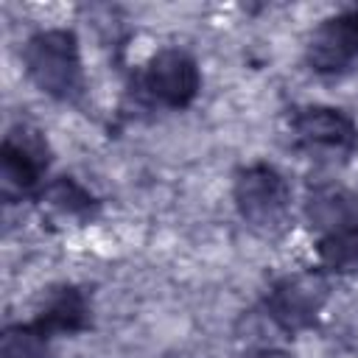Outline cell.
Segmentation results:
<instances>
[{"label":"cell","instance_id":"1","mask_svg":"<svg viewBox=\"0 0 358 358\" xmlns=\"http://www.w3.org/2000/svg\"><path fill=\"white\" fill-rule=\"evenodd\" d=\"M22 64L28 78L50 98H73L81 90V56L70 31L50 28L31 36Z\"/></svg>","mask_w":358,"mask_h":358},{"label":"cell","instance_id":"2","mask_svg":"<svg viewBox=\"0 0 358 358\" xmlns=\"http://www.w3.org/2000/svg\"><path fill=\"white\" fill-rule=\"evenodd\" d=\"M235 199L243 218L263 235L280 232L288 218V190L277 171L255 165L235 182Z\"/></svg>","mask_w":358,"mask_h":358},{"label":"cell","instance_id":"3","mask_svg":"<svg viewBox=\"0 0 358 358\" xmlns=\"http://www.w3.org/2000/svg\"><path fill=\"white\" fill-rule=\"evenodd\" d=\"M143 81L151 101L165 106H185L199 90V70L185 50L165 48L148 56Z\"/></svg>","mask_w":358,"mask_h":358},{"label":"cell","instance_id":"4","mask_svg":"<svg viewBox=\"0 0 358 358\" xmlns=\"http://www.w3.org/2000/svg\"><path fill=\"white\" fill-rule=\"evenodd\" d=\"M358 56V11L336 20H322L310 36L308 59L316 70L333 73Z\"/></svg>","mask_w":358,"mask_h":358},{"label":"cell","instance_id":"5","mask_svg":"<svg viewBox=\"0 0 358 358\" xmlns=\"http://www.w3.org/2000/svg\"><path fill=\"white\" fill-rule=\"evenodd\" d=\"M322 302H324V282L313 274H296L274 288L271 316L285 327H302L316 316Z\"/></svg>","mask_w":358,"mask_h":358},{"label":"cell","instance_id":"6","mask_svg":"<svg viewBox=\"0 0 358 358\" xmlns=\"http://www.w3.org/2000/svg\"><path fill=\"white\" fill-rule=\"evenodd\" d=\"M294 131L302 145L319 148V151H324V148L338 151V148L350 145V140H352V123L338 109H327V106L305 109L294 120Z\"/></svg>","mask_w":358,"mask_h":358},{"label":"cell","instance_id":"7","mask_svg":"<svg viewBox=\"0 0 358 358\" xmlns=\"http://www.w3.org/2000/svg\"><path fill=\"white\" fill-rule=\"evenodd\" d=\"M308 218H310L313 227L327 229L330 235L355 229V224H358V199L350 190L336 187V185L319 187L308 199Z\"/></svg>","mask_w":358,"mask_h":358},{"label":"cell","instance_id":"8","mask_svg":"<svg viewBox=\"0 0 358 358\" xmlns=\"http://www.w3.org/2000/svg\"><path fill=\"white\" fill-rule=\"evenodd\" d=\"M87 313V302L76 288H53L45 294L39 308V330L50 333H73L81 327Z\"/></svg>","mask_w":358,"mask_h":358},{"label":"cell","instance_id":"9","mask_svg":"<svg viewBox=\"0 0 358 358\" xmlns=\"http://www.w3.org/2000/svg\"><path fill=\"white\" fill-rule=\"evenodd\" d=\"M45 201L50 210H56L59 215H84L90 210V196L81 185H76L73 179L67 176H59L48 190H45Z\"/></svg>","mask_w":358,"mask_h":358},{"label":"cell","instance_id":"10","mask_svg":"<svg viewBox=\"0 0 358 358\" xmlns=\"http://www.w3.org/2000/svg\"><path fill=\"white\" fill-rule=\"evenodd\" d=\"M322 257L336 271L358 274V229H347V232L330 235L322 243Z\"/></svg>","mask_w":358,"mask_h":358},{"label":"cell","instance_id":"11","mask_svg":"<svg viewBox=\"0 0 358 358\" xmlns=\"http://www.w3.org/2000/svg\"><path fill=\"white\" fill-rule=\"evenodd\" d=\"M3 358H48V341L42 330L14 327L3 336Z\"/></svg>","mask_w":358,"mask_h":358}]
</instances>
